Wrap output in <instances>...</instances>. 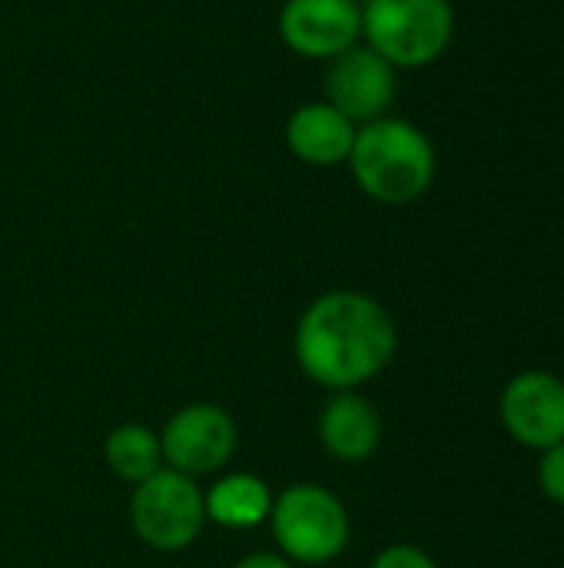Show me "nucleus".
I'll return each instance as SVG.
<instances>
[{
    "label": "nucleus",
    "instance_id": "nucleus-1",
    "mask_svg": "<svg viewBox=\"0 0 564 568\" xmlns=\"http://www.w3.org/2000/svg\"><path fill=\"white\" fill-rule=\"evenodd\" d=\"M399 329L392 313L359 290H329L316 296L299 323L293 353L306 379L332 393L359 389L396 356Z\"/></svg>",
    "mask_w": 564,
    "mask_h": 568
},
{
    "label": "nucleus",
    "instance_id": "nucleus-2",
    "mask_svg": "<svg viewBox=\"0 0 564 568\" xmlns=\"http://www.w3.org/2000/svg\"><path fill=\"white\" fill-rule=\"evenodd\" d=\"M346 163L356 186L382 206L416 203L429 193L439 170L429 133L402 116H379L362 123Z\"/></svg>",
    "mask_w": 564,
    "mask_h": 568
},
{
    "label": "nucleus",
    "instance_id": "nucleus-3",
    "mask_svg": "<svg viewBox=\"0 0 564 568\" xmlns=\"http://www.w3.org/2000/svg\"><path fill=\"white\" fill-rule=\"evenodd\" d=\"M455 37L452 0H366L362 40L396 70H422L445 57Z\"/></svg>",
    "mask_w": 564,
    "mask_h": 568
},
{
    "label": "nucleus",
    "instance_id": "nucleus-4",
    "mask_svg": "<svg viewBox=\"0 0 564 568\" xmlns=\"http://www.w3.org/2000/svg\"><path fill=\"white\" fill-rule=\"evenodd\" d=\"M269 529L279 556L293 566H329L346 552L352 536L342 499L316 483L286 486L273 499Z\"/></svg>",
    "mask_w": 564,
    "mask_h": 568
},
{
    "label": "nucleus",
    "instance_id": "nucleus-5",
    "mask_svg": "<svg viewBox=\"0 0 564 568\" xmlns=\"http://www.w3.org/2000/svg\"><path fill=\"white\" fill-rule=\"evenodd\" d=\"M130 526L136 539L153 552H183L199 539L206 526L203 489L196 486V479L163 466L160 473L133 486Z\"/></svg>",
    "mask_w": 564,
    "mask_h": 568
},
{
    "label": "nucleus",
    "instance_id": "nucleus-6",
    "mask_svg": "<svg viewBox=\"0 0 564 568\" xmlns=\"http://www.w3.org/2000/svg\"><path fill=\"white\" fill-rule=\"evenodd\" d=\"M160 446H163V466L189 479L213 476L226 469V463L233 459L239 446V429L223 406L189 403L166 419L160 433Z\"/></svg>",
    "mask_w": 564,
    "mask_h": 568
},
{
    "label": "nucleus",
    "instance_id": "nucleus-7",
    "mask_svg": "<svg viewBox=\"0 0 564 568\" xmlns=\"http://www.w3.org/2000/svg\"><path fill=\"white\" fill-rule=\"evenodd\" d=\"M399 93V70L372 47L356 43L326 67V103L346 113L356 126L389 116Z\"/></svg>",
    "mask_w": 564,
    "mask_h": 568
},
{
    "label": "nucleus",
    "instance_id": "nucleus-8",
    "mask_svg": "<svg viewBox=\"0 0 564 568\" xmlns=\"http://www.w3.org/2000/svg\"><path fill=\"white\" fill-rule=\"evenodd\" d=\"M502 426L529 449H552L564 443V383L555 373L529 369L505 383L499 399Z\"/></svg>",
    "mask_w": 564,
    "mask_h": 568
},
{
    "label": "nucleus",
    "instance_id": "nucleus-9",
    "mask_svg": "<svg viewBox=\"0 0 564 568\" xmlns=\"http://www.w3.org/2000/svg\"><path fill=\"white\" fill-rule=\"evenodd\" d=\"M283 43L306 60H332L362 43V7L352 0H286L279 10Z\"/></svg>",
    "mask_w": 564,
    "mask_h": 568
},
{
    "label": "nucleus",
    "instance_id": "nucleus-10",
    "mask_svg": "<svg viewBox=\"0 0 564 568\" xmlns=\"http://www.w3.org/2000/svg\"><path fill=\"white\" fill-rule=\"evenodd\" d=\"M356 123L326 100L302 103L286 120V146L309 166H339L356 143Z\"/></svg>",
    "mask_w": 564,
    "mask_h": 568
},
{
    "label": "nucleus",
    "instance_id": "nucleus-11",
    "mask_svg": "<svg viewBox=\"0 0 564 568\" xmlns=\"http://www.w3.org/2000/svg\"><path fill=\"white\" fill-rule=\"evenodd\" d=\"M319 443L339 463H366L382 443V419L356 389L332 393L319 413Z\"/></svg>",
    "mask_w": 564,
    "mask_h": 568
},
{
    "label": "nucleus",
    "instance_id": "nucleus-12",
    "mask_svg": "<svg viewBox=\"0 0 564 568\" xmlns=\"http://www.w3.org/2000/svg\"><path fill=\"white\" fill-rule=\"evenodd\" d=\"M273 489L266 479L253 476V473H229L219 476L206 493H203V506H206V523H216L219 529L229 532H249L259 529L263 523H269L273 513Z\"/></svg>",
    "mask_w": 564,
    "mask_h": 568
},
{
    "label": "nucleus",
    "instance_id": "nucleus-13",
    "mask_svg": "<svg viewBox=\"0 0 564 568\" xmlns=\"http://www.w3.org/2000/svg\"><path fill=\"white\" fill-rule=\"evenodd\" d=\"M103 463L116 479L140 486L143 479H150L153 473L163 469L160 433H153L150 426H140V423L116 426L103 443Z\"/></svg>",
    "mask_w": 564,
    "mask_h": 568
},
{
    "label": "nucleus",
    "instance_id": "nucleus-14",
    "mask_svg": "<svg viewBox=\"0 0 564 568\" xmlns=\"http://www.w3.org/2000/svg\"><path fill=\"white\" fill-rule=\"evenodd\" d=\"M539 489L555 506H564V443L542 453V459H539Z\"/></svg>",
    "mask_w": 564,
    "mask_h": 568
},
{
    "label": "nucleus",
    "instance_id": "nucleus-15",
    "mask_svg": "<svg viewBox=\"0 0 564 568\" xmlns=\"http://www.w3.org/2000/svg\"><path fill=\"white\" fill-rule=\"evenodd\" d=\"M369 568H439L432 562L429 552L416 549V546H406V542H396V546H386Z\"/></svg>",
    "mask_w": 564,
    "mask_h": 568
},
{
    "label": "nucleus",
    "instance_id": "nucleus-16",
    "mask_svg": "<svg viewBox=\"0 0 564 568\" xmlns=\"http://www.w3.org/2000/svg\"><path fill=\"white\" fill-rule=\"evenodd\" d=\"M229 568H296V566H293L289 559L276 556V552H253V556H246V559L233 562Z\"/></svg>",
    "mask_w": 564,
    "mask_h": 568
},
{
    "label": "nucleus",
    "instance_id": "nucleus-17",
    "mask_svg": "<svg viewBox=\"0 0 564 568\" xmlns=\"http://www.w3.org/2000/svg\"><path fill=\"white\" fill-rule=\"evenodd\" d=\"M352 3H359V7H362V3H366V0H352Z\"/></svg>",
    "mask_w": 564,
    "mask_h": 568
}]
</instances>
